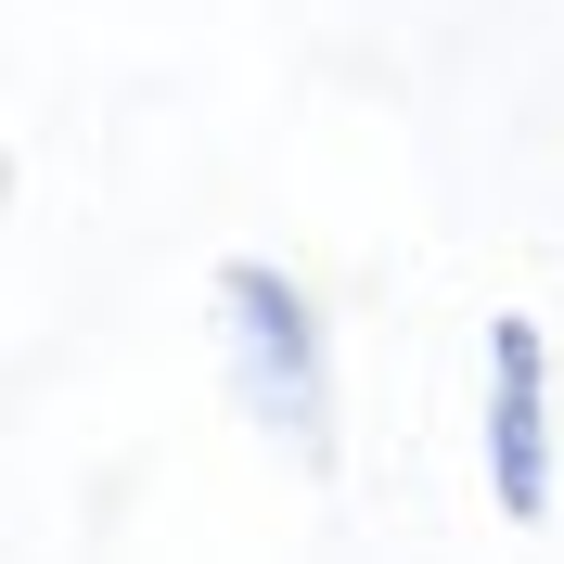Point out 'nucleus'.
I'll return each instance as SVG.
<instances>
[{"mask_svg": "<svg viewBox=\"0 0 564 564\" xmlns=\"http://www.w3.org/2000/svg\"><path fill=\"white\" fill-rule=\"evenodd\" d=\"M206 321H218V372H231L245 423L282 462L334 475V449H347V372H334V308H321V282L282 270V257H218Z\"/></svg>", "mask_w": 564, "mask_h": 564, "instance_id": "obj_1", "label": "nucleus"}, {"mask_svg": "<svg viewBox=\"0 0 564 564\" xmlns=\"http://www.w3.org/2000/svg\"><path fill=\"white\" fill-rule=\"evenodd\" d=\"M475 475H488L500 527H552L564 513V411H552V334L500 308L475 334Z\"/></svg>", "mask_w": 564, "mask_h": 564, "instance_id": "obj_2", "label": "nucleus"}]
</instances>
